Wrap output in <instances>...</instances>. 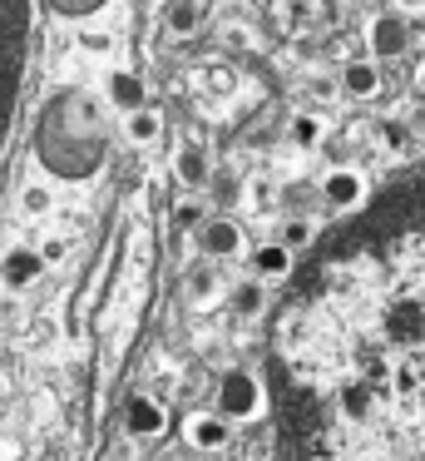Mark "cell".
<instances>
[{"instance_id": "14", "label": "cell", "mask_w": 425, "mask_h": 461, "mask_svg": "<svg viewBox=\"0 0 425 461\" xmlns=\"http://www.w3.org/2000/svg\"><path fill=\"white\" fill-rule=\"evenodd\" d=\"M193 25H198V5H173V31L188 35Z\"/></svg>"}, {"instance_id": "1", "label": "cell", "mask_w": 425, "mask_h": 461, "mask_svg": "<svg viewBox=\"0 0 425 461\" xmlns=\"http://www.w3.org/2000/svg\"><path fill=\"white\" fill-rule=\"evenodd\" d=\"M30 41H35V5L30 0H0V159L20 120L30 75Z\"/></svg>"}, {"instance_id": "17", "label": "cell", "mask_w": 425, "mask_h": 461, "mask_svg": "<svg viewBox=\"0 0 425 461\" xmlns=\"http://www.w3.org/2000/svg\"><path fill=\"white\" fill-rule=\"evenodd\" d=\"M119 104H124V110H128V104H138V85L134 80H119Z\"/></svg>"}, {"instance_id": "18", "label": "cell", "mask_w": 425, "mask_h": 461, "mask_svg": "<svg viewBox=\"0 0 425 461\" xmlns=\"http://www.w3.org/2000/svg\"><path fill=\"white\" fill-rule=\"evenodd\" d=\"M40 258H45V263H55V258H65V243H59V239H49V243H45V249H40Z\"/></svg>"}, {"instance_id": "21", "label": "cell", "mask_w": 425, "mask_h": 461, "mask_svg": "<svg viewBox=\"0 0 425 461\" xmlns=\"http://www.w3.org/2000/svg\"><path fill=\"white\" fill-rule=\"evenodd\" d=\"M421 90H425V70H421Z\"/></svg>"}, {"instance_id": "4", "label": "cell", "mask_w": 425, "mask_h": 461, "mask_svg": "<svg viewBox=\"0 0 425 461\" xmlns=\"http://www.w3.org/2000/svg\"><path fill=\"white\" fill-rule=\"evenodd\" d=\"M124 431H128V437H138V441H158L168 431L164 402L148 397V392H134V397H128V407H124Z\"/></svg>"}, {"instance_id": "19", "label": "cell", "mask_w": 425, "mask_h": 461, "mask_svg": "<svg viewBox=\"0 0 425 461\" xmlns=\"http://www.w3.org/2000/svg\"><path fill=\"white\" fill-rule=\"evenodd\" d=\"M292 134H297V140H316V120H297Z\"/></svg>"}, {"instance_id": "16", "label": "cell", "mask_w": 425, "mask_h": 461, "mask_svg": "<svg viewBox=\"0 0 425 461\" xmlns=\"http://www.w3.org/2000/svg\"><path fill=\"white\" fill-rule=\"evenodd\" d=\"M55 11H65V15H84V11H94V5H104V0H49Z\"/></svg>"}, {"instance_id": "8", "label": "cell", "mask_w": 425, "mask_h": 461, "mask_svg": "<svg viewBox=\"0 0 425 461\" xmlns=\"http://www.w3.org/2000/svg\"><path fill=\"white\" fill-rule=\"evenodd\" d=\"M405 50V21L401 15H381L371 25V55H395Z\"/></svg>"}, {"instance_id": "15", "label": "cell", "mask_w": 425, "mask_h": 461, "mask_svg": "<svg viewBox=\"0 0 425 461\" xmlns=\"http://www.w3.org/2000/svg\"><path fill=\"white\" fill-rule=\"evenodd\" d=\"M282 243L287 249H306V243H312V223H292V229L282 233Z\"/></svg>"}, {"instance_id": "7", "label": "cell", "mask_w": 425, "mask_h": 461, "mask_svg": "<svg viewBox=\"0 0 425 461\" xmlns=\"http://www.w3.org/2000/svg\"><path fill=\"white\" fill-rule=\"evenodd\" d=\"M198 249H203L208 258H233V253L243 249V233H237L227 219H213L203 233H198Z\"/></svg>"}, {"instance_id": "22", "label": "cell", "mask_w": 425, "mask_h": 461, "mask_svg": "<svg viewBox=\"0 0 425 461\" xmlns=\"http://www.w3.org/2000/svg\"><path fill=\"white\" fill-rule=\"evenodd\" d=\"M213 461H217V456H213Z\"/></svg>"}, {"instance_id": "10", "label": "cell", "mask_w": 425, "mask_h": 461, "mask_svg": "<svg viewBox=\"0 0 425 461\" xmlns=\"http://www.w3.org/2000/svg\"><path fill=\"white\" fill-rule=\"evenodd\" d=\"M262 308H267L262 278H247V283H237V288H233V312H237V318H257Z\"/></svg>"}, {"instance_id": "6", "label": "cell", "mask_w": 425, "mask_h": 461, "mask_svg": "<svg viewBox=\"0 0 425 461\" xmlns=\"http://www.w3.org/2000/svg\"><path fill=\"white\" fill-rule=\"evenodd\" d=\"M322 194H326V203L332 209H341V213H351V209H361L366 203V184H361V174H326V184H322Z\"/></svg>"}, {"instance_id": "9", "label": "cell", "mask_w": 425, "mask_h": 461, "mask_svg": "<svg viewBox=\"0 0 425 461\" xmlns=\"http://www.w3.org/2000/svg\"><path fill=\"white\" fill-rule=\"evenodd\" d=\"M252 268H257V278H287L292 273V249L287 243H267V249L252 253Z\"/></svg>"}, {"instance_id": "5", "label": "cell", "mask_w": 425, "mask_h": 461, "mask_svg": "<svg viewBox=\"0 0 425 461\" xmlns=\"http://www.w3.org/2000/svg\"><path fill=\"white\" fill-rule=\"evenodd\" d=\"M40 268H45V258H40L35 249H10L5 258H0V283H5L10 293H25V288H35Z\"/></svg>"}, {"instance_id": "11", "label": "cell", "mask_w": 425, "mask_h": 461, "mask_svg": "<svg viewBox=\"0 0 425 461\" xmlns=\"http://www.w3.org/2000/svg\"><path fill=\"white\" fill-rule=\"evenodd\" d=\"M346 95H356V100H371L376 85H381V75H376V65H351V70L341 75Z\"/></svg>"}, {"instance_id": "2", "label": "cell", "mask_w": 425, "mask_h": 461, "mask_svg": "<svg viewBox=\"0 0 425 461\" xmlns=\"http://www.w3.org/2000/svg\"><path fill=\"white\" fill-rule=\"evenodd\" d=\"M217 411H223L227 421H257L267 411L262 382H257L252 372H227V377L217 382Z\"/></svg>"}, {"instance_id": "12", "label": "cell", "mask_w": 425, "mask_h": 461, "mask_svg": "<svg viewBox=\"0 0 425 461\" xmlns=\"http://www.w3.org/2000/svg\"><path fill=\"white\" fill-rule=\"evenodd\" d=\"M178 179H183V184H203V179H208V159L188 149L183 159H178Z\"/></svg>"}, {"instance_id": "13", "label": "cell", "mask_w": 425, "mask_h": 461, "mask_svg": "<svg viewBox=\"0 0 425 461\" xmlns=\"http://www.w3.org/2000/svg\"><path fill=\"white\" fill-rule=\"evenodd\" d=\"M128 134H134V140L138 144H148V140H154V134H158V120H154V114H134V120H128Z\"/></svg>"}, {"instance_id": "20", "label": "cell", "mask_w": 425, "mask_h": 461, "mask_svg": "<svg viewBox=\"0 0 425 461\" xmlns=\"http://www.w3.org/2000/svg\"><path fill=\"white\" fill-rule=\"evenodd\" d=\"M425 0H395V11H421Z\"/></svg>"}, {"instance_id": "3", "label": "cell", "mask_w": 425, "mask_h": 461, "mask_svg": "<svg viewBox=\"0 0 425 461\" xmlns=\"http://www.w3.org/2000/svg\"><path fill=\"white\" fill-rule=\"evenodd\" d=\"M183 441L193 451L217 456V451H227V441H233V421H227L223 411H193V417H183Z\"/></svg>"}]
</instances>
